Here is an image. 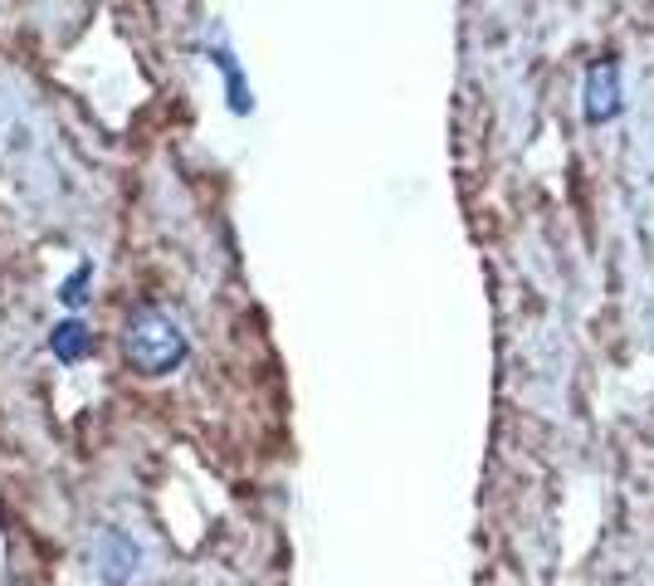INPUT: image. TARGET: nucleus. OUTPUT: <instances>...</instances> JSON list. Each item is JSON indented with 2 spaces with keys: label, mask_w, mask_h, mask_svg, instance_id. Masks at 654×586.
Wrapping results in <instances>:
<instances>
[{
  "label": "nucleus",
  "mask_w": 654,
  "mask_h": 586,
  "mask_svg": "<svg viewBox=\"0 0 654 586\" xmlns=\"http://www.w3.org/2000/svg\"><path fill=\"white\" fill-rule=\"evenodd\" d=\"M128 357H132L138 372L162 376V372H171V366L187 357V337L177 333V323H171L162 309H142L128 323Z\"/></svg>",
  "instance_id": "nucleus-1"
},
{
  "label": "nucleus",
  "mask_w": 654,
  "mask_h": 586,
  "mask_svg": "<svg viewBox=\"0 0 654 586\" xmlns=\"http://www.w3.org/2000/svg\"><path fill=\"white\" fill-rule=\"evenodd\" d=\"M625 98H621V59L606 54L586 69V89H582V118L591 128H606L611 118H621Z\"/></svg>",
  "instance_id": "nucleus-2"
},
{
  "label": "nucleus",
  "mask_w": 654,
  "mask_h": 586,
  "mask_svg": "<svg viewBox=\"0 0 654 586\" xmlns=\"http://www.w3.org/2000/svg\"><path fill=\"white\" fill-rule=\"evenodd\" d=\"M132 572H138V547H132L128 537L108 533L103 543H98V577L103 582H128Z\"/></svg>",
  "instance_id": "nucleus-3"
},
{
  "label": "nucleus",
  "mask_w": 654,
  "mask_h": 586,
  "mask_svg": "<svg viewBox=\"0 0 654 586\" xmlns=\"http://www.w3.org/2000/svg\"><path fill=\"white\" fill-rule=\"evenodd\" d=\"M73 333H79V327L69 323V327H59V337H54V342H59V352H64V357H79V347H83V342L73 337Z\"/></svg>",
  "instance_id": "nucleus-4"
}]
</instances>
